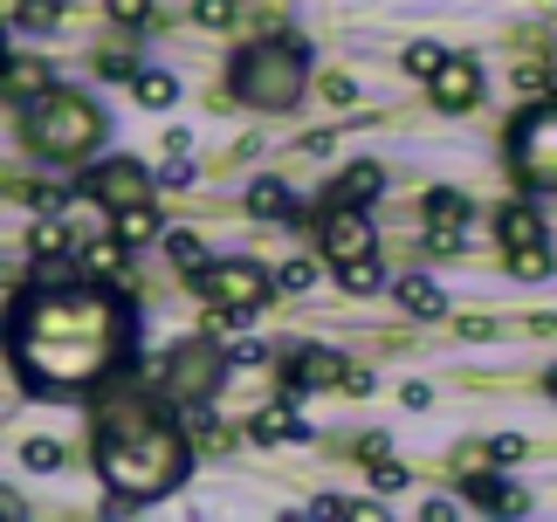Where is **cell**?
Listing matches in <instances>:
<instances>
[{
  "label": "cell",
  "instance_id": "1",
  "mask_svg": "<svg viewBox=\"0 0 557 522\" xmlns=\"http://www.w3.org/2000/svg\"><path fill=\"white\" fill-rule=\"evenodd\" d=\"M124 337H132V310L90 282H41L35 296L14 302L8 323V351L14 372L35 391H83L103 385V372L124 358Z\"/></svg>",
  "mask_w": 557,
  "mask_h": 522
},
{
  "label": "cell",
  "instance_id": "2",
  "mask_svg": "<svg viewBox=\"0 0 557 522\" xmlns=\"http://www.w3.org/2000/svg\"><path fill=\"white\" fill-rule=\"evenodd\" d=\"M186 461H193L186 433L165 420L145 391L117 385V378L97 385V468H103V482L117 495L152 502V495L186 482Z\"/></svg>",
  "mask_w": 557,
  "mask_h": 522
},
{
  "label": "cell",
  "instance_id": "3",
  "mask_svg": "<svg viewBox=\"0 0 557 522\" xmlns=\"http://www.w3.org/2000/svg\"><path fill=\"white\" fill-rule=\"evenodd\" d=\"M310 90V49L296 35H269L234 55V97L255 111H296Z\"/></svg>",
  "mask_w": 557,
  "mask_h": 522
},
{
  "label": "cell",
  "instance_id": "4",
  "mask_svg": "<svg viewBox=\"0 0 557 522\" xmlns=\"http://www.w3.org/2000/svg\"><path fill=\"white\" fill-rule=\"evenodd\" d=\"M21 138H28V151H41V159L76 165V159L97 151L103 111L90 97H76V90H41L35 103H21Z\"/></svg>",
  "mask_w": 557,
  "mask_h": 522
},
{
  "label": "cell",
  "instance_id": "5",
  "mask_svg": "<svg viewBox=\"0 0 557 522\" xmlns=\"http://www.w3.org/2000/svg\"><path fill=\"white\" fill-rule=\"evenodd\" d=\"M193 289H200V302H213L221 323H242V316H255L269 302L275 275L262 261H200V269H193Z\"/></svg>",
  "mask_w": 557,
  "mask_h": 522
},
{
  "label": "cell",
  "instance_id": "6",
  "mask_svg": "<svg viewBox=\"0 0 557 522\" xmlns=\"http://www.w3.org/2000/svg\"><path fill=\"white\" fill-rule=\"evenodd\" d=\"M509 165L530 192H557V97L550 103H530L509 130Z\"/></svg>",
  "mask_w": 557,
  "mask_h": 522
},
{
  "label": "cell",
  "instance_id": "7",
  "mask_svg": "<svg viewBox=\"0 0 557 522\" xmlns=\"http://www.w3.org/2000/svg\"><path fill=\"white\" fill-rule=\"evenodd\" d=\"M83 192H90L97 207H111V213H124V207H152V172H145L138 159H103V165L83 172Z\"/></svg>",
  "mask_w": 557,
  "mask_h": 522
},
{
  "label": "cell",
  "instance_id": "8",
  "mask_svg": "<svg viewBox=\"0 0 557 522\" xmlns=\"http://www.w3.org/2000/svg\"><path fill=\"white\" fill-rule=\"evenodd\" d=\"M317 248H324V261H331V269H345V261H366V254L379 248V234H372V213H366V207H324Z\"/></svg>",
  "mask_w": 557,
  "mask_h": 522
},
{
  "label": "cell",
  "instance_id": "9",
  "mask_svg": "<svg viewBox=\"0 0 557 522\" xmlns=\"http://www.w3.org/2000/svg\"><path fill=\"white\" fill-rule=\"evenodd\" d=\"M227 364H234V351H221V344H180L165 372H173V385L186 391V399H213L221 378H227Z\"/></svg>",
  "mask_w": 557,
  "mask_h": 522
},
{
  "label": "cell",
  "instance_id": "10",
  "mask_svg": "<svg viewBox=\"0 0 557 522\" xmlns=\"http://www.w3.org/2000/svg\"><path fill=\"white\" fill-rule=\"evenodd\" d=\"M345 351H331V344H304V351H289L283 364V385L289 391H324V385H345Z\"/></svg>",
  "mask_w": 557,
  "mask_h": 522
},
{
  "label": "cell",
  "instance_id": "11",
  "mask_svg": "<svg viewBox=\"0 0 557 522\" xmlns=\"http://www.w3.org/2000/svg\"><path fill=\"white\" fill-rule=\"evenodd\" d=\"M426 90H434V111H475V103H482V70L468 55H447Z\"/></svg>",
  "mask_w": 557,
  "mask_h": 522
},
{
  "label": "cell",
  "instance_id": "12",
  "mask_svg": "<svg viewBox=\"0 0 557 522\" xmlns=\"http://www.w3.org/2000/svg\"><path fill=\"white\" fill-rule=\"evenodd\" d=\"M28 248H35V261H41V282H55V269L70 254H83V248H70V227H62V213H35V234H28Z\"/></svg>",
  "mask_w": 557,
  "mask_h": 522
},
{
  "label": "cell",
  "instance_id": "13",
  "mask_svg": "<svg viewBox=\"0 0 557 522\" xmlns=\"http://www.w3.org/2000/svg\"><path fill=\"white\" fill-rule=\"evenodd\" d=\"M379 192H385V172H379V165L366 159V165H351L345 179H337V186L324 192V207H372Z\"/></svg>",
  "mask_w": 557,
  "mask_h": 522
},
{
  "label": "cell",
  "instance_id": "14",
  "mask_svg": "<svg viewBox=\"0 0 557 522\" xmlns=\"http://www.w3.org/2000/svg\"><path fill=\"white\" fill-rule=\"evenodd\" d=\"M248 213H262V221H310V213L289 200L283 179H255V186H248Z\"/></svg>",
  "mask_w": 557,
  "mask_h": 522
},
{
  "label": "cell",
  "instance_id": "15",
  "mask_svg": "<svg viewBox=\"0 0 557 522\" xmlns=\"http://www.w3.org/2000/svg\"><path fill=\"white\" fill-rule=\"evenodd\" d=\"M393 289H399V310H406V316H441V310H447V296H441L434 275H399Z\"/></svg>",
  "mask_w": 557,
  "mask_h": 522
},
{
  "label": "cell",
  "instance_id": "16",
  "mask_svg": "<svg viewBox=\"0 0 557 522\" xmlns=\"http://www.w3.org/2000/svg\"><path fill=\"white\" fill-rule=\"evenodd\" d=\"M248 433H255L262 447H283V440H296L304 426H296V406H289V399H275V406H262V412L248 420Z\"/></svg>",
  "mask_w": 557,
  "mask_h": 522
},
{
  "label": "cell",
  "instance_id": "17",
  "mask_svg": "<svg viewBox=\"0 0 557 522\" xmlns=\"http://www.w3.org/2000/svg\"><path fill=\"white\" fill-rule=\"evenodd\" d=\"M420 221H426V227H468V200H461L455 186H434V192L420 200Z\"/></svg>",
  "mask_w": 557,
  "mask_h": 522
},
{
  "label": "cell",
  "instance_id": "18",
  "mask_svg": "<svg viewBox=\"0 0 557 522\" xmlns=\"http://www.w3.org/2000/svg\"><path fill=\"white\" fill-rule=\"evenodd\" d=\"M496 234H503V248H530V241H544V221L530 207H503L496 213Z\"/></svg>",
  "mask_w": 557,
  "mask_h": 522
},
{
  "label": "cell",
  "instance_id": "19",
  "mask_svg": "<svg viewBox=\"0 0 557 522\" xmlns=\"http://www.w3.org/2000/svg\"><path fill=\"white\" fill-rule=\"evenodd\" d=\"M41 90H49V70H41V62H28V55H14V62H8V103H35Z\"/></svg>",
  "mask_w": 557,
  "mask_h": 522
},
{
  "label": "cell",
  "instance_id": "20",
  "mask_svg": "<svg viewBox=\"0 0 557 522\" xmlns=\"http://www.w3.org/2000/svg\"><path fill=\"white\" fill-rule=\"evenodd\" d=\"M124 248H132L124 234H111V241H83V254H76V261H83V269H90L97 282H111V275L124 269Z\"/></svg>",
  "mask_w": 557,
  "mask_h": 522
},
{
  "label": "cell",
  "instance_id": "21",
  "mask_svg": "<svg viewBox=\"0 0 557 522\" xmlns=\"http://www.w3.org/2000/svg\"><path fill=\"white\" fill-rule=\"evenodd\" d=\"M132 90H138V103H145V111H165V103L180 97V83L165 76V70H138V76H132Z\"/></svg>",
  "mask_w": 557,
  "mask_h": 522
},
{
  "label": "cell",
  "instance_id": "22",
  "mask_svg": "<svg viewBox=\"0 0 557 522\" xmlns=\"http://www.w3.org/2000/svg\"><path fill=\"white\" fill-rule=\"evenodd\" d=\"M509 275L544 282V275H557V261H550V248H544V241H530V248H509Z\"/></svg>",
  "mask_w": 557,
  "mask_h": 522
},
{
  "label": "cell",
  "instance_id": "23",
  "mask_svg": "<svg viewBox=\"0 0 557 522\" xmlns=\"http://www.w3.org/2000/svg\"><path fill=\"white\" fill-rule=\"evenodd\" d=\"M337 282H345L351 296H372V289H385V269L366 254V261H345V269H337Z\"/></svg>",
  "mask_w": 557,
  "mask_h": 522
},
{
  "label": "cell",
  "instance_id": "24",
  "mask_svg": "<svg viewBox=\"0 0 557 522\" xmlns=\"http://www.w3.org/2000/svg\"><path fill=\"white\" fill-rule=\"evenodd\" d=\"M55 21H62L55 0H21V8H14V28H21V35H49Z\"/></svg>",
  "mask_w": 557,
  "mask_h": 522
},
{
  "label": "cell",
  "instance_id": "25",
  "mask_svg": "<svg viewBox=\"0 0 557 522\" xmlns=\"http://www.w3.org/2000/svg\"><path fill=\"white\" fill-rule=\"evenodd\" d=\"M399 62H406V76L434 83V70H441V62H447V49H441V41H413V49H406Z\"/></svg>",
  "mask_w": 557,
  "mask_h": 522
},
{
  "label": "cell",
  "instance_id": "26",
  "mask_svg": "<svg viewBox=\"0 0 557 522\" xmlns=\"http://www.w3.org/2000/svg\"><path fill=\"white\" fill-rule=\"evenodd\" d=\"M517 90L523 97H557V70L550 62H517Z\"/></svg>",
  "mask_w": 557,
  "mask_h": 522
},
{
  "label": "cell",
  "instance_id": "27",
  "mask_svg": "<svg viewBox=\"0 0 557 522\" xmlns=\"http://www.w3.org/2000/svg\"><path fill=\"white\" fill-rule=\"evenodd\" d=\"M193 21H200V28H234V21H242V0H193Z\"/></svg>",
  "mask_w": 557,
  "mask_h": 522
},
{
  "label": "cell",
  "instance_id": "28",
  "mask_svg": "<svg viewBox=\"0 0 557 522\" xmlns=\"http://www.w3.org/2000/svg\"><path fill=\"white\" fill-rule=\"evenodd\" d=\"M117 234H124V241H152V234H159V213L152 207H124L117 213Z\"/></svg>",
  "mask_w": 557,
  "mask_h": 522
},
{
  "label": "cell",
  "instance_id": "29",
  "mask_svg": "<svg viewBox=\"0 0 557 522\" xmlns=\"http://www.w3.org/2000/svg\"><path fill=\"white\" fill-rule=\"evenodd\" d=\"M523 453H530L523 433H488V461H496V468H517Z\"/></svg>",
  "mask_w": 557,
  "mask_h": 522
},
{
  "label": "cell",
  "instance_id": "30",
  "mask_svg": "<svg viewBox=\"0 0 557 522\" xmlns=\"http://www.w3.org/2000/svg\"><path fill=\"white\" fill-rule=\"evenodd\" d=\"M503 495H509L503 474H475V482H468V502L475 509H503Z\"/></svg>",
  "mask_w": 557,
  "mask_h": 522
},
{
  "label": "cell",
  "instance_id": "31",
  "mask_svg": "<svg viewBox=\"0 0 557 522\" xmlns=\"http://www.w3.org/2000/svg\"><path fill=\"white\" fill-rule=\"evenodd\" d=\"M21 461H28V474H55L62 468V447L55 440H28V447H21Z\"/></svg>",
  "mask_w": 557,
  "mask_h": 522
},
{
  "label": "cell",
  "instance_id": "32",
  "mask_svg": "<svg viewBox=\"0 0 557 522\" xmlns=\"http://www.w3.org/2000/svg\"><path fill=\"white\" fill-rule=\"evenodd\" d=\"M275 289L304 296V289H317V269H310V261H289V269H275Z\"/></svg>",
  "mask_w": 557,
  "mask_h": 522
},
{
  "label": "cell",
  "instance_id": "33",
  "mask_svg": "<svg viewBox=\"0 0 557 522\" xmlns=\"http://www.w3.org/2000/svg\"><path fill=\"white\" fill-rule=\"evenodd\" d=\"M420 241L434 248V254H461V248H468V227H426Z\"/></svg>",
  "mask_w": 557,
  "mask_h": 522
},
{
  "label": "cell",
  "instance_id": "34",
  "mask_svg": "<svg viewBox=\"0 0 557 522\" xmlns=\"http://www.w3.org/2000/svg\"><path fill=\"white\" fill-rule=\"evenodd\" d=\"M111 8V21H124V28H145L152 21V0H103Z\"/></svg>",
  "mask_w": 557,
  "mask_h": 522
},
{
  "label": "cell",
  "instance_id": "35",
  "mask_svg": "<svg viewBox=\"0 0 557 522\" xmlns=\"http://www.w3.org/2000/svg\"><path fill=\"white\" fill-rule=\"evenodd\" d=\"M372 488H379V495H399V488H406V468H399V461H372Z\"/></svg>",
  "mask_w": 557,
  "mask_h": 522
},
{
  "label": "cell",
  "instance_id": "36",
  "mask_svg": "<svg viewBox=\"0 0 557 522\" xmlns=\"http://www.w3.org/2000/svg\"><path fill=\"white\" fill-rule=\"evenodd\" d=\"M97 76H111V83H132V76H138V62H132V55H103V62H97Z\"/></svg>",
  "mask_w": 557,
  "mask_h": 522
},
{
  "label": "cell",
  "instance_id": "37",
  "mask_svg": "<svg viewBox=\"0 0 557 522\" xmlns=\"http://www.w3.org/2000/svg\"><path fill=\"white\" fill-rule=\"evenodd\" d=\"M159 179H165V186H193V179H200V172H193V159H186V151H173V165H165Z\"/></svg>",
  "mask_w": 557,
  "mask_h": 522
},
{
  "label": "cell",
  "instance_id": "38",
  "mask_svg": "<svg viewBox=\"0 0 557 522\" xmlns=\"http://www.w3.org/2000/svg\"><path fill=\"white\" fill-rule=\"evenodd\" d=\"M165 254H173V261H200V234H165Z\"/></svg>",
  "mask_w": 557,
  "mask_h": 522
},
{
  "label": "cell",
  "instance_id": "39",
  "mask_svg": "<svg viewBox=\"0 0 557 522\" xmlns=\"http://www.w3.org/2000/svg\"><path fill=\"white\" fill-rule=\"evenodd\" d=\"M28 207H35V213H62V207H70V200H62L55 186H35V192H28Z\"/></svg>",
  "mask_w": 557,
  "mask_h": 522
},
{
  "label": "cell",
  "instance_id": "40",
  "mask_svg": "<svg viewBox=\"0 0 557 522\" xmlns=\"http://www.w3.org/2000/svg\"><path fill=\"white\" fill-rule=\"evenodd\" d=\"M324 97L331 103H358V83L351 76H324Z\"/></svg>",
  "mask_w": 557,
  "mask_h": 522
},
{
  "label": "cell",
  "instance_id": "41",
  "mask_svg": "<svg viewBox=\"0 0 557 522\" xmlns=\"http://www.w3.org/2000/svg\"><path fill=\"white\" fill-rule=\"evenodd\" d=\"M372 385H379V378H372V372H358V364H351V372H345V391H351V399H366Z\"/></svg>",
  "mask_w": 557,
  "mask_h": 522
},
{
  "label": "cell",
  "instance_id": "42",
  "mask_svg": "<svg viewBox=\"0 0 557 522\" xmlns=\"http://www.w3.org/2000/svg\"><path fill=\"white\" fill-rule=\"evenodd\" d=\"M496 515H530V495H523V488H509V495H503V509H496Z\"/></svg>",
  "mask_w": 557,
  "mask_h": 522
},
{
  "label": "cell",
  "instance_id": "43",
  "mask_svg": "<svg viewBox=\"0 0 557 522\" xmlns=\"http://www.w3.org/2000/svg\"><path fill=\"white\" fill-rule=\"evenodd\" d=\"M544 391H550V399H557V364H550V378H544Z\"/></svg>",
  "mask_w": 557,
  "mask_h": 522
}]
</instances>
